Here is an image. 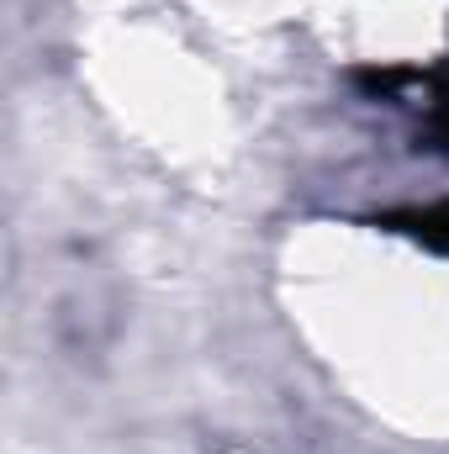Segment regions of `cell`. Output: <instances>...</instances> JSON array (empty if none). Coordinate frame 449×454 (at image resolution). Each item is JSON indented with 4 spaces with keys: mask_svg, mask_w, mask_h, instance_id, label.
I'll return each instance as SVG.
<instances>
[{
    "mask_svg": "<svg viewBox=\"0 0 449 454\" xmlns=\"http://www.w3.org/2000/svg\"><path fill=\"white\" fill-rule=\"evenodd\" d=\"M381 223L397 227V232H413V238H423L429 248L449 254V207H423V212H391V217H381Z\"/></svg>",
    "mask_w": 449,
    "mask_h": 454,
    "instance_id": "cell-1",
    "label": "cell"
}]
</instances>
